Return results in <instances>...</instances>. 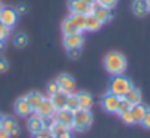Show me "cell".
<instances>
[{
  "instance_id": "16",
  "label": "cell",
  "mask_w": 150,
  "mask_h": 138,
  "mask_svg": "<svg viewBox=\"0 0 150 138\" xmlns=\"http://www.w3.org/2000/svg\"><path fill=\"white\" fill-rule=\"evenodd\" d=\"M102 25H103V24H102L93 13L86 15V30H87V31L96 32V31H99V30L102 28Z\"/></svg>"
},
{
  "instance_id": "41",
  "label": "cell",
  "mask_w": 150,
  "mask_h": 138,
  "mask_svg": "<svg viewBox=\"0 0 150 138\" xmlns=\"http://www.w3.org/2000/svg\"><path fill=\"white\" fill-rule=\"evenodd\" d=\"M86 2H88L90 5H93V6H94V5H96V2H97V0H86Z\"/></svg>"
},
{
  "instance_id": "29",
  "label": "cell",
  "mask_w": 150,
  "mask_h": 138,
  "mask_svg": "<svg viewBox=\"0 0 150 138\" xmlns=\"http://www.w3.org/2000/svg\"><path fill=\"white\" fill-rule=\"evenodd\" d=\"M131 109V104L127 101V100H124V99H121V101H119V106H118V112L116 113H124V112H128Z\"/></svg>"
},
{
  "instance_id": "13",
  "label": "cell",
  "mask_w": 150,
  "mask_h": 138,
  "mask_svg": "<svg viewBox=\"0 0 150 138\" xmlns=\"http://www.w3.org/2000/svg\"><path fill=\"white\" fill-rule=\"evenodd\" d=\"M54 113H56V110H54L53 103H52L50 99H44L41 101L40 107L37 109V115L41 116V118H44V116H54Z\"/></svg>"
},
{
  "instance_id": "44",
  "label": "cell",
  "mask_w": 150,
  "mask_h": 138,
  "mask_svg": "<svg viewBox=\"0 0 150 138\" xmlns=\"http://www.w3.org/2000/svg\"><path fill=\"white\" fill-rule=\"evenodd\" d=\"M2 11H3V6H0V13H2Z\"/></svg>"
},
{
  "instance_id": "2",
  "label": "cell",
  "mask_w": 150,
  "mask_h": 138,
  "mask_svg": "<svg viewBox=\"0 0 150 138\" xmlns=\"http://www.w3.org/2000/svg\"><path fill=\"white\" fill-rule=\"evenodd\" d=\"M132 81L124 75H113V78L109 82V93L118 96V97H124L131 88H132Z\"/></svg>"
},
{
  "instance_id": "33",
  "label": "cell",
  "mask_w": 150,
  "mask_h": 138,
  "mask_svg": "<svg viewBox=\"0 0 150 138\" xmlns=\"http://www.w3.org/2000/svg\"><path fill=\"white\" fill-rule=\"evenodd\" d=\"M146 129H150V109H147V112H146V115L143 116V119H141V122H140Z\"/></svg>"
},
{
  "instance_id": "8",
  "label": "cell",
  "mask_w": 150,
  "mask_h": 138,
  "mask_svg": "<svg viewBox=\"0 0 150 138\" xmlns=\"http://www.w3.org/2000/svg\"><path fill=\"white\" fill-rule=\"evenodd\" d=\"M119 101H121V97H118V96H115L112 93H108L103 97V100H102V106H103V109L108 113H116L118 112Z\"/></svg>"
},
{
  "instance_id": "10",
  "label": "cell",
  "mask_w": 150,
  "mask_h": 138,
  "mask_svg": "<svg viewBox=\"0 0 150 138\" xmlns=\"http://www.w3.org/2000/svg\"><path fill=\"white\" fill-rule=\"evenodd\" d=\"M91 13H93L102 24H106V22H109V21L112 19V12H110V9L103 8V6H100V5H94L93 9H91Z\"/></svg>"
},
{
  "instance_id": "31",
  "label": "cell",
  "mask_w": 150,
  "mask_h": 138,
  "mask_svg": "<svg viewBox=\"0 0 150 138\" xmlns=\"http://www.w3.org/2000/svg\"><path fill=\"white\" fill-rule=\"evenodd\" d=\"M66 51H68V57H71L72 60L78 59V57L81 56V49H69V50H66Z\"/></svg>"
},
{
  "instance_id": "7",
  "label": "cell",
  "mask_w": 150,
  "mask_h": 138,
  "mask_svg": "<svg viewBox=\"0 0 150 138\" xmlns=\"http://www.w3.org/2000/svg\"><path fill=\"white\" fill-rule=\"evenodd\" d=\"M84 44V37L81 32H75V34H68L63 37V46L66 50L69 49H81Z\"/></svg>"
},
{
  "instance_id": "38",
  "label": "cell",
  "mask_w": 150,
  "mask_h": 138,
  "mask_svg": "<svg viewBox=\"0 0 150 138\" xmlns=\"http://www.w3.org/2000/svg\"><path fill=\"white\" fill-rule=\"evenodd\" d=\"M57 138H72V134H71V131H66V132L60 134Z\"/></svg>"
},
{
  "instance_id": "37",
  "label": "cell",
  "mask_w": 150,
  "mask_h": 138,
  "mask_svg": "<svg viewBox=\"0 0 150 138\" xmlns=\"http://www.w3.org/2000/svg\"><path fill=\"white\" fill-rule=\"evenodd\" d=\"M0 138H11L9 132H6L3 128H0Z\"/></svg>"
},
{
  "instance_id": "43",
  "label": "cell",
  "mask_w": 150,
  "mask_h": 138,
  "mask_svg": "<svg viewBox=\"0 0 150 138\" xmlns=\"http://www.w3.org/2000/svg\"><path fill=\"white\" fill-rule=\"evenodd\" d=\"M147 5H149V12H150V0H147Z\"/></svg>"
},
{
  "instance_id": "1",
  "label": "cell",
  "mask_w": 150,
  "mask_h": 138,
  "mask_svg": "<svg viewBox=\"0 0 150 138\" xmlns=\"http://www.w3.org/2000/svg\"><path fill=\"white\" fill-rule=\"evenodd\" d=\"M103 65L110 75H122L127 69V59L119 51H109L105 56Z\"/></svg>"
},
{
  "instance_id": "24",
  "label": "cell",
  "mask_w": 150,
  "mask_h": 138,
  "mask_svg": "<svg viewBox=\"0 0 150 138\" xmlns=\"http://www.w3.org/2000/svg\"><path fill=\"white\" fill-rule=\"evenodd\" d=\"M71 18H72L75 27L78 28L80 32H83V31L86 30V15H81V13H72Z\"/></svg>"
},
{
  "instance_id": "39",
  "label": "cell",
  "mask_w": 150,
  "mask_h": 138,
  "mask_svg": "<svg viewBox=\"0 0 150 138\" xmlns=\"http://www.w3.org/2000/svg\"><path fill=\"white\" fill-rule=\"evenodd\" d=\"M25 11H27V8H25L24 5H22V6H18V9H16V12H18V15H22V13H24Z\"/></svg>"
},
{
  "instance_id": "6",
  "label": "cell",
  "mask_w": 150,
  "mask_h": 138,
  "mask_svg": "<svg viewBox=\"0 0 150 138\" xmlns=\"http://www.w3.org/2000/svg\"><path fill=\"white\" fill-rule=\"evenodd\" d=\"M16 21H18V12H16V9L3 8L2 13H0V22L11 30V28L16 24Z\"/></svg>"
},
{
  "instance_id": "27",
  "label": "cell",
  "mask_w": 150,
  "mask_h": 138,
  "mask_svg": "<svg viewBox=\"0 0 150 138\" xmlns=\"http://www.w3.org/2000/svg\"><path fill=\"white\" fill-rule=\"evenodd\" d=\"M119 116H121L122 122H124V123H127V125H134V123H135V122H134V118H132V115H131V109H129L128 112L121 113Z\"/></svg>"
},
{
  "instance_id": "9",
  "label": "cell",
  "mask_w": 150,
  "mask_h": 138,
  "mask_svg": "<svg viewBox=\"0 0 150 138\" xmlns=\"http://www.w3.org/2000/svg\"><path fill=\"white\" fill-rule=\"evenodd\" d=\"M54 119H56L59 123H62V125L68 126L69 129H72V125H74V112H71V110H68V109L56 110Z\"/></svg>"
},
{
  "instance_id": "32",
  "label": "cell",
  "mask_w": 150,
  "mask_h": 138,
  "mask_svg": "<svg viewBox=\"0 0 150 138\" xmlns=\"http://www.w3.org/2000/svg\"><path fill=\"white\" fill-rule=\"evenodd\" d=\"M34 138H53V135H52V132H50L49 129L43 128L40 132H37V134L34 135Z\"/></svg>"
},
{
  "instance_id": "34",
  "label": "cell",
  "mask_w": 150,
  "mask_h": 138,
  "mask_svg": "<svg viewBox=\"0 0 150 138\" xmlns=\"http://www.w3.org/2000/svg\"><path fill=\"white\" fill-rule=\"evenodd\" d=\"M60 88H59V84L56 82V81H53V82H50L49 85H47V93L50 94V96H53L54 93H57Z\"/></svg>"
},
{
  "instance_id": "42",
  "label": "cell",
  "mask_w": 150,
  "mask_h": 138,
  "mask_svg": "<svg viewBox=\"0 0 150 138\" xmlns=\"http://www.w3.org/2000/svg\"><path fill=\"white\" fill-rule=\"evenodd\" d=\"M2 122H3V116L0 115V128H2Z\"/></svg>"
},
{
  "instance_id": "19",
  "label": "cell",
  "mask_w": 150,
  "mask_h": 138,
  "mask_svg": "<svg viewBox=\"0 0 150 138\" xmlns=\"http://www.w3.org/2000/svg\"><path fill=\"white\" fill-rule=\"evenodd\" d=\"M77 99H78L80 109H87V110L91 109V106H93V97H91V94H88L86 91H81V93L77 94Z\"/></svg>"
},
{
  "instance_id": "40",
  "label": "cell",
  "mask_w": 150,
  "mask_h": 138,
  "mask_svg": "<svg viewBox=\"0 0 150 138\" xmlns=\"http://www.w3.org/2000/svg\"><path fill=\"white\" fill-rule=\"evenodd\" d=\"M5 49V40H0V50Z\"/></svg>"
},
{
  "instance_id": "3",
  "label": "cell",
  "mask_w": 150,
  "mask_h": 138,
  "mask_svg": "<svg viewBox=\"0 0 150 138\" xmlns=\"http://www.w3.org/2000/svg\"><path fill=\"white\" fill-rule=\"evenodd\" d=\"M93 123V115L87 109H77L74 112V125L72 128L80 132L87 131Z\"/></svg>"
},
{
  "instance_id": "5",
  "label": "cell",
  "mask_w": 150,
  "mask_h": 138,
  "mask_svg": "<svg viewBox=\"0 0 150 138\" xmlns=\"http://www.w3.org/2000/svg\"><path fill=\"white\" fill-rule=\"evenodd\" d=\"M56 82L59 84V88L60 91L66 93V94H72L75 91V87H77V84H75V80L69 75V74H60L56 80Z\"/></svg>"
},
{
  "instance_id": "11",
  "label": "cell",
  "mask_w": 150,
  "mask_h": 138,
  "mask_svg": "<svg viewBox=\"0 0 150 138\" xmlns=\"http://www.w3.org/2000/svg\"><path fill=\"white\" fill-rule=\"evenodd\" d=\"M15 112H16L18 116H22V118H27V116L31 115L33 109H31V106H30V103L27 101L25 97H21L15 101Z\"/></svg>"
},
{
  "instance_id": "4",
  "label": "cell",
  "mask_w": 150,
  "mask_h": 138,
  "mask_svg": "<svg viewBox=\"0 0 150 138\" xmlns=\"http://www.w3.org/2000/svg\"><path fill=\"white\" fill-rule=\"evenodd\" d=\"M68 8L72 13H81V15H88L91 13L93 5H90L86 0H69Z\"/></svg>"
},
{
  "instance_id": "21",
  "label": "cell",
  "mask_w": 150,
  "mask_h": 138,
  "mask_svg": "<svg viewBox=\"0 0 150 138\" xmlns=\"http://www.w3.org/2000/svg\"><path fill=\"white\" fill-rule=\"evenodd\" d=\"M28 129L33 135H35L37 132H40L43 129V122H41V118L37 115V116H33L30 120H28Z\"/></svg>"
},
{
  "instance_id": "15",
  "label": "cell",
  "mask_w": 150,
  "mask_h": 138,
  "mask_svg": "<svg viewBox=\"0 0 150 138\" xmlns=\"http://www.w3.org/2000/svg\"><path fill=\"white\" fill-rule=\"evenodd\" d=\"M50 100H52V103H53V107H54V110H60V109H65V107H66L68 94L59 90L57 93H54V94L50 97Z\"/></svg>"
},
{
  "instance_id": "28",
  "label": "cell",
  "mask_w": 150,
  "mask_h": 138,
  "mask_svg": "<svg viewBox=\"0 0 150 138\" xmlns=\"http://www.w3.org/2000/svg\"><path fill=\"white\" fill-rule=\"evenodd\" d=\"M116 3H118V0H97V2H96V5H100V6L108 8V9L115 8V6H116Z\"/></svg>"
},
{
  "instance_id": "20",
  "label": "cell",
  "mask_w": 150,
  "mask_h": 138,
  "mask_svg": "<svg viewBox=\"0 0 150 138\" xmlns=\"http://www.w3.org/2000/svg\"><path fill=\"white\" fill-rule=\"evenodd\" d=\"M146 112H147V107H146L143 103H138V104L131 106V115H132L135 123H140V122H141V119H143V116L146 115Z\"/></svg>"
},
{
  "instance_id": "25",
  "label": "cell",
  "mask_w": 150,
  "mask_h": 138,
  "mask_svg": "<svg viewBox=\"0 0 150 138\" xmlns=\"http://www.w3.org/2000/svg\"><path fill=\"white\" fill-rule=\"evenodd\" d=\"M68 110L71 112H75L77 109H80V104H78V99H77V94H68V100H66V107Z\"/></svg>"
},
{
  "instance_id": "12",
  "label": "cell",
  "mask_w": 150,
  "mask_h": 138,
  "mask_svg": "<svg viewBox=\"0 0 150 138\" xmlns=\"http://www.w3.org/2000/svg\"><path fill=\"white\" fill-rule=\"evenodd\" d=\"M132 13L138 18H144L149 13V5H147V0H134L132 2Z\"/></svg>"
},
{
  "instance_id": "18",
  "label": "cell",
  "mask_w": 150,
  "mask_h": 138,
  "mask_svg": "<svg viewBox=\"0 0 150 138\" xmlns=\"http://www.w3.org/2000/svg\"><path fill=\"white\" fill-rule=\"evenodd\" d=\"M124 100H127L131 106H134V104H138V103H141V91L138 90V88H135V87H132L124 97H122Z\"/></svg>"
},
{
  "instance_id": "35",
  "label": "cell",
  "mask_w": 150,
  "mask_h": 138,
  "mask_svg": "<svg viewBox=\"0 0 150 138\" xmlns=\"http://www.w3.org/2000/svg\"><path fill=\"white\" fill-rule=\"evenodd\" d=\"M8 69H9V63H8V60L3 59V57H0V74H2V72H6Z\"/></svg>"
},
{
  "instance_id": "30",
  "label": "cell",
  "mask_w": 150,
  "mask_h": 138,
  "mask_svg": "<svg viewBox=\"0 0 150 138\" xmlns=\"http://www.w3.org/2000/svg\"><path fill=\"white\" fill-rule=\"evenodd\" d=\"M41 118V116H40ZM56 119H54V116H44V118H41V122H43V128H46V129H50V126L53 125V122H54Z\"/></svg>"
},
{
  "instance_id": "14",
  "label": "cell",
  "mask_w": 150,
  "mask_h": 138,
  "mask_svg": "<svg viewBox=\"0 0 150 138\" xmlns=\"http://www.w3.org/2000/svg\"><path fill=\"white\" fill-rule=\"evenodd\" d=\"M2 128H3L6 132H9V135H11V137H16V135H18V132H19V126H18L16 120H15L13 118H11V116L3 118Z\"/></svg>"
},
{
  "instance_id": "22",
  "label": "cell",
  "mask_w": 150,
  "mask_h": 138,
  "mask_svg": "<svg viewBox=\"0 0 150 138\" xmlns=\"http://www.w3.org/2000/svg\"><path fill=\"white\" fill-rule=\"evenodd\" d=\"M62 32H63V35L80 32V31H78V28L75 27V24H74V21H72V18H71V16H68V18L62 22Z\"/></svg>"
},
{
  "instance_id": "26",
  "label": "cell",
  "mask_w": 150,
  "mask_h": 138,
  "mask_svg": "<svg viewBox=\"0 0 150 138\" xmlns=\"http://www.w3.org/2000/svg\"><path fill=\"white\" fill-rule=\"evenodd\" d=\"M13 44H15L18 49H22V47H25V46L28 44V37H27L24 32H19V34L15 35V38H13Z\"/></svg>"
},
{
  "instance_id": "36",
  "label": "cell",
  "mask_w": 150,
  "mask_h": 138,
  "mask_svg": "<svg viewBox=\"0 0 150 138\" xmlns=\"http://www.w3.org/2000/svg\"><path fill=\"white\" fill-rule=\"evenodd\" d=\"M8 35H9V28L5 27L2 22H0V38H3V40H5Z\"/></svg>"
},
{
  "instance_id": "23",
  "label": "cell",
  "mask_w": 150,
  "mask_h": 138,
  "mask_svg": "<svg viewBox=\"0 0 150 138\" xmlns=\"http://www.w3.org/2000/svg\"><path fill=\"white\" fill-rule=\"evenodd\" d=\"M50 132H52V135H53V138H57L60 134H63V132H66V131H71L68 126H65V125H62V123H59L57 120H54L53 122V125L50 126V129H49Z\"/></svg>"
},
{
  "instance_id": "17",
  "label": "cell",
  "mask_w": 150,
  "mask_h": 138,
  "mask_svg": "<svg viewBox=\"0 0 150 138\" xmlns=\"http://www.w3.org/2000/svg\"><path fill=\"white\" fill-rule=\"evenodd\" d=\"M25 99H27V101L30 103V106H31L33 112H37V109L40 107L41 101L44 100V97H43L40 93H37V91H33V93L27 94V96H25Z\"/></svg>"
}]
</instances>
